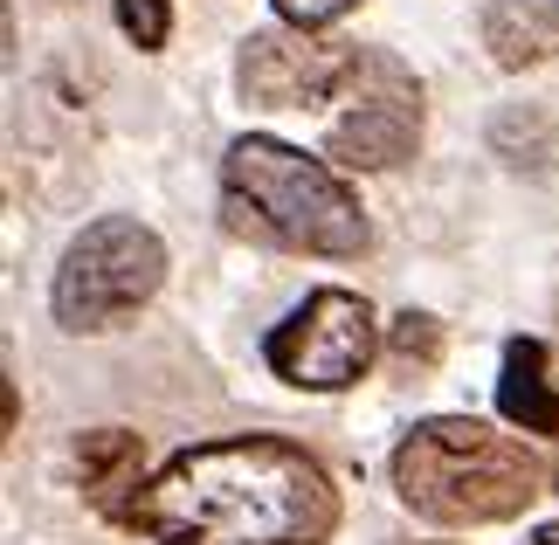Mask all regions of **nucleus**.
I'll use <instances>...</instances> for the list:
<instances>
[{"label": "nucleus", "instance_id": "1", "mask_svg": "<svg viewBox=\"0 0 559 545\" xmlns=\"http://www.w3.org/2000/svg\"><path fill=\"white\" fill-rule=\"evenodd\" d=\"M124 532L153 545H325L338 532V484L305 442L228 435L145 476Z\"/></svg>", "mask_w": 559, "mask_h": 545}, {"label": "nucleus", "instance_id": "2", "mask_svg": "<svg viewBox=\"0 0 559 545\" xmlns=\"http://www.w3.org/2000/svg\"><path fill=\"white\" fill-rule=\"evenodd\" d=\"M222 222L290 256H367L373 242L346 173L270 132H249L222 152Z\"/></svg>", "mask_w": 559, "mask_h": 545}, {"label": "nucleus", "instance_id": "3", "mask_svg": "<svg viewBox=\"0 0 559 545\" xmlns=\"http://www.w3.org/2000/svg\"><path fill=\"white\" fill-rule=\"evenodd\" d=\"M546 490V470L519 435L469 422V414H428L394 442V497L442 532L504 525Z\"/></svg>", "mask_w": 559, "mask_h": 545}, {"label": "nucleus", "instance_id": "4", "mask_svg": "<svg viewBox=\"0 0 559 545\" xmlns=\"http://www.w3.org/2000/svg\"><path fill=\"white\" fill-rule=\"evenodd\" d=\"M166 283V242L139 214H97L70 235L49 283V318L70 339H97L132 324Z\"/></svg>", "mask_w": 559, "mask_h": 545}, {"label": "nucleus", "instance_id": "5", "mask_svg": "<svg viewBox=\"0 0 559 545\" xmlns=\"http://www.w3.org/2000/svg\"><path fill=\"white\" fill-rule=\"evenodd\" d=\"M325 104V159L338 173H386L421 145V83L386 49H359Z\"/></svg>", "mask_w": 559, "mask_h": 545}, {"label": "nucleus", "instance_id": "6", "mask_svg": "<svg viewBox=\"0 0 559 545\" xmlns=\"http://www.w3.org/2000/svg\"><path fill=\"white\" fill-rule=\"evenodd\" d=\"M380 353V318L359 291H311L284 324H270L263 339V366L284 387H305V394H346L353 380H367V366Z\"/></svg>", "mask_w": 559, "mask_h": 545}, {"label": "nucleus", "instance_id": "7", "mask_svg": "<svg viewBox=\"0 0 559 545\" xmlns=\"http://www.w3.org/2000/svg\"><path fill=\"white\" fill-rule=\"evenodd\" d=\"M346 42H325L318 28H290V21H276V28H255L242 42V56H235V83H242L249 104H263V111H297V104H325L338 91V76L353 70Z\"/></svg>", "mask_w": 559, "mask_h": 545}, {"label": "nucleus", "instance_id": "8", "mask_svg": "<svg viewBox=\"0 0 559 545\" xmlns=\"http://www.w3.org/2000/svg\"><path fill=\"white\" fill-rule=\"evenodd\" d=\"M76 484L104 525H124L145 490V442L132 428H83L76 435Z\"/></svg>", "mask_w": 559, "mask_h": 545}, {"label": "nucleus", "instance_id": "9", "mask_svg": "<svg viewBox=\"0 0 559 545\" xmlns=\"http://www.w3.org/2000/svg\"><path fill=\"white\" fill-rule=\"evenodd\" d=\"M498 414L525 435H552L559 442V380L546 339H511L504 345V374H498Z\"/></svg>", "mask_w": 559, "mask_h": 545}, {"label": "nucleus", "instance_id": "10", "mask_svg": "<svg viewBox=\"0 0 559 545\" xmlns=\"http://www.w3.org/2000/svg\"><path fill=\"white\" fill-rule=\"evenodd\" d=\"M484 49L498 70H539L559 56V0H490Z\"/></svg>", "mask_w": 559, "mask_h": 545}, {"label": "nucleus", "instance_id": "11", "mask_svg": "<svg viewBox=\"0 0 559 545\" xmlns=\"http://www.w3.org/2000/svg\"><path fill=\"white\" fill-rule=\"evenodd\" d=\"M490 152L511 166V173H546L552 152H559V125L546 104H504L490 118Z\"/></svg>", "mask_w": 559, "mask_h": 545}, {"label": "nucleus", "instance_id": "12", "mask_svg": "<svg viewBox=\"0 0 559 545\" xmlns=\"http://www.w3.org/2000/svg\"><path fill=\"white\" fill-rule=\"evenodd\" d=\"M386 353H394L401 366H415V374H428V366H442L449 353V332L436 311H401L394 324H386Z\"/></svg>", "mask_w": 559, "mask_h": 545}, {"label": "nucleus", "instance_id": "13", "mask_svg": "<svg viewBox=\"0 0 559 545\" xmlns=\"http://www.w3.org/2000/svg\"><path fill=\"white\" fill-rule=\"evenodd\" d=\"M111 8H118L124 42H139L145 56L166 49V35H174V0H111Z\"/></svg>", "mask_w": 559, "mask_h": 545}, {"label": "nucleus", "instance_id": "14", "mask_svg": "<svg viewBox=\"0 0 559 545\" xmlns=\"http://www.w3.org/2000/svg\"><path fill=\"white\" fill-rule=\"evenodd\" d=\"M276 21H290V28H332L338 14H353L359 0H270Z\"/></svg>", "mask_w": 559, "mask_h": 545}, {"label": "nucleus", "instance_id": "15", "mask_svg": "<svg viewBox=\"0 0 559 545\" xmlns=\"http://www.w3.org/2000/svg\"><path fill=\"white\" fill-rule=\"evenodd\" d=\"M525 545H559V525H546V532H532Z\"/></svg>", "mask_w": 559, "mask_h": 545}, {"label": "nucleus", "instance_id": "16", "mask_svg": "<svg viewBox=\"0 0 559 545\" xmlns=\"http://www.w3.org/2000/svg\"><path fill=\"white\" fill-rule=\"evenodd\" d=\"M552 490H559V463H552Z\"/></svg>", "mask_w": 559, "mask_h": 545}]
</instances>
